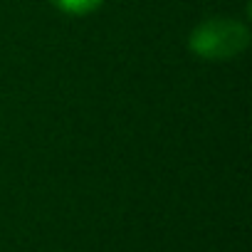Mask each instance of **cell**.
Returning <instances> with one entry per match:
<instances>
[{
    "label": "cell",
    "mask_w": 252,
    "mask_h": 252,
    "mask_svg": "<svg viewBox=\"0 0 252 252\" xmlns=\"http://www.w3.org/2000/svg\"><path fill=\"white\" fill-rule=\"evenodd\" d=\"M250 42V32L242 23L230 18H213L200 23L190 35V50L203 60L237 57Z\"/></svg>",
    "instance_id": "6da1fadb"
},
{
    "label": "cell",
    "mask_w": 252,
    "mask_h": 252,
    "mask_svg": "<svg viewBox=\"0 0 252 252\" xmlns=\"http://www.w3.org/2000/svg\"><path fill=\"white\" fill-rule=\"evenodd\" d=\"M52 3L67 15H89L104 3V0H52Z\"/></svg>",
    "instance_id": "7a4b0ae2"
}]
</instances>
